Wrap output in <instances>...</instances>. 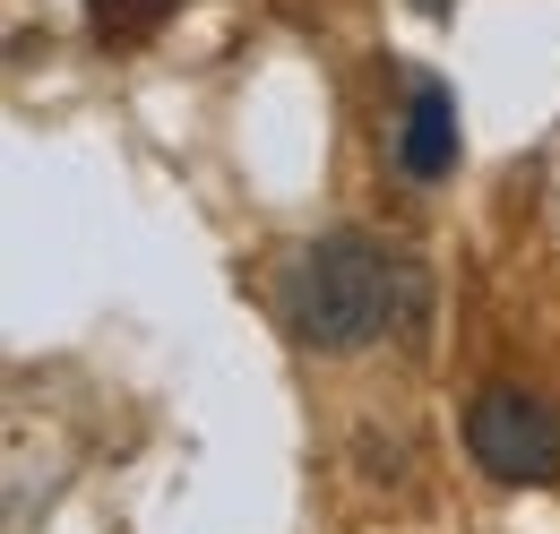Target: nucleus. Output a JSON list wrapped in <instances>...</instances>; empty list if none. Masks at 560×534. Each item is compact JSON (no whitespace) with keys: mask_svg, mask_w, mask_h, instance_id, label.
Segmentation results:
<instances>
[{"mask_svg":"<svg viewBox=\"0 0 560 534\" xmlns=\"http://www.w3.org/2000/svg\"><path fill=\"white\" fill-rule=\"evenodd\" d=\"M397 173H406L415 190H431V182L457 173V95H448L440 78H415L406 104H397Z\"/></svg>","mask_w":560,"mask_h":534,"instance_id":"obj_3","label":"nucleus"},{"mask_svg":"<svg viewBox=\"0 0 560 534\" xmlns=\"http://www.w3.org/2000/svg\"><path fill=\"white\" fill-rule=\"evenodd\" d=\"M406 9H422V18H448V9H457V0H406Z\"/></svg>","mask_w":560,"mask_h":534,"instance_id":"obj_5","label":"nucleus"},{"mask_svg":"<svg viewBox=\"0 0 560 534\" xmlns=\"http://www.w3.org/2000/svg\"><path fill=\"white\" fill-rule=\"evenodd\" d=\"M466 457L509 483V491H552L560 483V405L544 388L491 380L483 397L466 405Z\"/></svg>","mask_w":560,"mask_h":534,"instance_id":"obj_2","label":"nucleus"},{"mask_svg":"<svg viewBox=\"0 0 560 534\" xmlns=\"http://www.w3.org/2000/svg\"><path fill=\"white\" fill-rule=\"evenodd\" d=\"M277 320L302 353H362L380 336H422L431 276L415 251H388L371 233H319L284 259Z\"/></svg>","mask_w":560,"mask_h":534,"instance_id":"obj_1","label":"nucleus"},{"mask_svg":"<svg viewBox=\"0 0 560 534\" xmlns=\"http://www.w3.org/2000/svg\"><path fill=\"white\" fill-rule=\"evenodd\" d=\"M173 9L182 0H86V26H95V44H147Z\"/></svg>","mask_w":560,"mask_h":534,"instance_id":"obj_4","label":"nucleus"}]
</instances>
